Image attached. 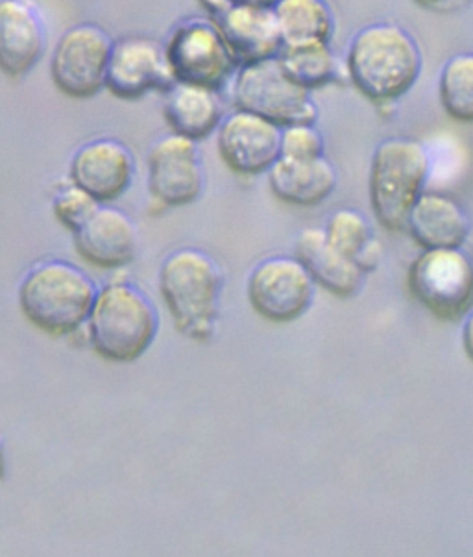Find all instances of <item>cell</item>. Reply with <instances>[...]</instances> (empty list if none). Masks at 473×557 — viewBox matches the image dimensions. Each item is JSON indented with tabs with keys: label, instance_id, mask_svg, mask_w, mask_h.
<instances>
[{
	"label": "cell",
	"instance_id": "obj_13",
	"mask_svg": "<svg viewBox=\"0 0 473 557\" xmlns=\"http://www.w3.org/2000/svg\"><path fill=\"white\" fill-rule=\"evenodd\" d=\"M174 84L165 44L142 36L115 41L105 84L111 95L117 99L136 100L152 91H169Z\"/></svg>",
	"mask_w": 473,
	"mask_h": 557
},
{
	"label": "cell",
	"instance_id": "obj_19",
	"mask_svg": "<svg viewBox=\"0 0 473 557\" xmlns=\"http://www.w3.org/2000/svg\"><path fill=\"white\" fill-rule=\"evenodd\" d=\"M337 182V169L326 156L311 160L282 156L269 171V184L277 199L300 208L322 205L335 191Z\"/></svg>",
	"mask_w": 473,
	"mask_h": 557
},
{
	"label": "cell",
	"instance_id": "obj_1",
	"mask_svg": "<svg viewBox=\"0 0 473 557\" xmlns=\"http://www.w3.org/2000/svg\"><path fill=\"white\" fill-rule=\"evenodd\" d=\"M424 67L416 39L403 26L377 21L351 38L346 69L357 91L375 104L409 94Z\"/></svg>",
	"mask_w": 473,
	"mask_h": 557
},
{
	"label": "cell",
	"instance_id": "obj_30",
	"mask_svg": "<svg viewBox=\"0 0 473 557\" xmlns=\"http://www.w3.org/2000/svg\"><path fill=\"white\" fill-rule=\"evenodd\" d=\"M234 2H242V4H253V7L274 8L279 0H234Z\"/></svg>",
	"mask_w": 473,
	"mask_h": 557
},
{
	"label": "cell",
	"instance_id": "obj_3",
	"mask_svg": "<svg viewBox=\"0 0 473 557\" xmlns=\"http://www.w3.org/2000/svg\"><path fill=\"white\" fill-rule=\"evenodd\" d=\"M99 289L67 261H47L28 273L18 289L26 319L50 335L73 334L89 321Z\"/></svg>",
	"mask_w": 473,
	"mask_h": 557
},
{
	"label": "cell",
	"instance_id": "obj_25",
	"mask_svg": "<svg viewBox=\"0 0 473 557\" xmlns=\"http://www.w3.org/2000/svg\"><path fill=\"white\" fill-rule=\"evenodd\" d=\"M438 100L449 119L473 124V52H461L444 63L438 76Z\"/></svg>",
	"mask_w": 473,
	"mask_h": 557
},
{
	"label": "cell",
	"instance_id": "obj_29",
	"mask_svg": "<svg viewBox=\"0 0 473 557\" xmlns=\"http://www.w3.org/2000/svg\"><path fill=\"white\" fill-rule=\"evenodd\" d=\"M462 347H464L468 358L473 361V311L468 315L464 329H462Z\"/></svg>",
	"mask_w": 473,
	"mask_h": 557
},
{
	"label": "cell",
	"instance_id": "obj_26",
	"mask_svg": "<svg viewBox=\"0 0 473 557\" xmlns=\"http://www.w3.org/2000/svg\"><path fill=\"white\" fill-rule=\"evenodd\" d=\"M100 205L102 202L95 199L91 193L73 184L55 195L52 211L65 228L76 234L100 210Z\"/></svg>",
	"mask_w": 473,
	"mask_h": 557
},
{
	"label": "cell",
	"instance_id": "obj_22",
	"mask_svg": "<svg viewBox=\"0 0 473 557\" xmlns=\"http://www.w3.org/2000/svg\"><path fill=\"white\" fill-rule=\"evenodd\" d=\"M274 12L285 45L332 41L337 21L327 0H279Z\"/></svg>",
	"mask_w": 473,
	"mask_h": 557
},
{
	"label": "cell",
	"instance_id": "obj_10",
	"mask_svg": "<svg viewBox=\"0 0 473 557\" xmlns=\"http://www.w3.org/2000/svg\"><path fill=\"white\" fill-rule=\"evenodd\" d=\"M314 284L308 267L298 258H271L253 269L246 292L258 315L287 324L311 308Z\"/></svg>",
	"mask_w": 473,
	"mask_h": 557
},
{
	"label": "cell",
	"instance_id": "obj_24",
	"mask_svg": "<svg viewBox=\"0 0 473 557\" xmlns=\"http://www.w3.org/2000/svg\"><path fill=\"white\" fill-rule=\"evenodd\" d=\"M327 239L333 247L356 260L364 273L377 267L379 247L372 239V228L363 213L356 210H338L327 219Z\"/></svg>",
	"mask_w": 473,
	"mask_h": 557
},
{
	"label": "cell",
	"instance_id": "obj_7",
	"mask_svg": "<svg viewBox=\"0 0 473 557\" xmlns=\"http://www.w3.org/2000/svg\"><path fill=\"white\" fill-rule=\"evenodd\" d=\"M409 289L425 310L456 321L472 310L473 258L459 248H425L409 269Z\"/></svg>",
	"mask_w": 473,
	"mask_h": 557
},
{
	"label": "cell",
	"instance_id": "obj_21",
	"mask_svg": "<svg viewBox=\"0 0 473 557\" xmlns=\"http://www.w3.org/2000/svg\"><path fill=\"white\" fill-rule=\"evenodd\" d=\"M163 115L174 134L200 141L221 128L224 121L221 95L211 87L176 82L165 91Z\"/></svg>",
	"mask_w": 473,
	"mask_h": 557
},
{
	"label": "cell",
	"instance_id": "obj_28",
	"mask_svg": "<svg viewBox=\"0 0 473 557\" xmlns=\"http://www.w3.org/2000/svg\"><path fill=\"white\" fill-rule=\"evenodd\" d=\"M416 7L437 15H453L472 7L473 0H412Z\"/></svg>",
	"mask_w": 473,
	"mask_h": 557
},
{
	"label": "cell",
	"instance_id": "obj_15",
	"mask_svg": "<svg viewBox=\"0 0 473 557\" xmlns=\"http://www.w3.org/2000/svg\"><path fill=\"white\" fill-rule=\"evenodd\" d=\"M232 54L240 65L279 57L283 41L274 8L253 7L229 0L215 17Z\"/></svg>",
	"mask_w": 473,
	"mask_h": 557
},
{
	"label": "cell",
	"instance_id": "obj_8",
	"mask_svg": "<svg viewBox=\"0 0 473 557\" xmlns=\"http://www.w3.org/2000/svg\"><path fill=\"white\" fill-rule=\"evenodd\" d=\"M165 54L174 81L221 91L234 78L239 63L213 20H185L165 41Z\"/></svg>",
	"mask_w": 473,
	"mask_h": 557
},
{
	"label": "cell",
	"instance_id": "obj_20",
	"mask_svg": "<svg viewBox=\"0 0 473 557\" xmlns=\"http://www.w3.org/2000/svg\"><path fill=\"white\" fill-rule=\"evenodd\" d=\"M466 210L446 193L424 191L412 208L407 230L424 248H459L470 236Z\"/></svg>",
	"mask_w": 473,
	"mask_h": 557
},
{
	"label": "cell",
	"instance_id": "obj_27",
	"mask_svg": "<svg viewBox=\"0 0 473 557\" xmlns=\"http://www.w3.org/2000/svg\"><path fill=\"white\" fill-rule=\"evenodd\" d=\"M326 141L314 123L283 126L282 156L295 160H311L324 156Z\"/></svg>",
	"mask_w": 473,
	"mask_h": 557
},
{
	"label": "cell",
	"instance_id": "obj_4",
	"mask_svg": "<svg viewBox=\"0 0 473 557\" xmlns=\"http://www.w3.org/2000/svg\"><path fill=\"white\" fill-rule=\"evenodd\" d=\"M430 173V152L416 139L390 137L377 145L370 165V202L385 228H407Z\"/></svg>",
	"mask_w": 473,
	"mask_h": 557
},
{
	"label": "cell",
	"instance_id": "obj_18",
	"mask_svg": "<svg viewBox=\"0 0 473 557\" xmlns=\"http://www.w3.org/2000/svg\"><path fill=\"white\" fill-rule=\"evenodd\" d=\"M296 258L308 267L314 282L335 297H353L363 287L366 273L350 256L333 247L326 228L303 230L296 242Z\"/></svg>",
	"mask_w": 473,
	"mask_h": 557
},
{
	"label": "cell",
	"instance_id": "obj_16",
	"mask_svg": "<svg viewBox=\"0 0 473 557\" xmlns=\"http://www.w3.org/2000/svg\"><path fill=\"white\" fill-rule=\"evenodd\" d=\"M47 25L32 0H0V67L8 78H23L43 57Z\"/></svg>",
	"mask_w": 473,
	"mask_h": 557
},
{
	"label": "cell",
	"instance_id": "obj_11",
	"mask_svg": "<svg viewBox=\"0 0 473 557\" xmlns=\"http://www.w3.org/2000/svg\"><path fill=\"white\" fill-rule=\"evenodd\" d=\"M148 191L169 208H184L202 195L206 174L198 141L169 134L150 147L147 158Z\"/></svg>",
	"mask_w": 473,
	"mask_h": 557
},
{
	"label": "cell",
	"instance_id": "obj_5",
	"mask_svg": "<svg viewBox=\"0 0 473 557\" xmlns=\"http://www.w3.org/2000/svg\"><path fill=\"white\" fill-rule=\"evenodd\" d=\"M160 317L145 293L128 284H111L99 292L89 317L92 348L110 361H136L152 347Z\"/></svg>",
	"mask_w": 473,
	"mask_h": 557
},
{
	"label": "cell",
	"instance_id": "obj_23",
	"mask_svg": "<svg viewBox=\"0 0 473 557\" xmlns=\"http://www.w3.org/2000/svg\"><path fill=\"white\" fill-rule=\"evenodd\" d=\"M277 58L290 78L311 94L329 86L340 75L337 54L327 41L283 45Z\"/></svg>",
	"mask_w": 473,
	"mask_h": 557
},
{
	"label": "cell",
	"instance_id": "obj_14",
	"mask_svg": "<svg viewBox=\"0 0 473 557\" xmlns=\"http://www.w3.org/2000/svg\"><path fill=\"white\" fill-rule=\"evenodd\" d=\"M136 160L132 150L110 137L82 145L71 160V180L100 202L123 197L132 186Z\"/></svg>",
	"mask_w": 473,
	"mask_h": 557
},
{
	"label": "cell",
	"instance_id": "obj_12",
	"mask_svg": "<svg viewBox=\"0 0 473 557\" xmlns=\"http://www.w3.org/2000/svg\"><path fill=\"white\" fill-rule=\"evenodd\" d=\"M282 126L271 119L235 108L216 131V147L234 173L258 176L282 158Z\"/></svg>",
	"mask_w": 473,
	"mask_h": 557
},
{
	"label": "cell",
	"instance_id": "obj_2",
	"mask_svg": "<svg viewBox=\"0 0 473 557\" xmlns=\"http://www.w3.org/2000/svg\"><path fill=\"white\" fill-rule=\"evenodd\" d=\"M160 292L179 334L198 343L213 339L222 274L211 256L195 248L176 250L161 265Z\"/></svg>",
	"mask_w": 473,
	"mask_h": 557
},
{
	"label": "cell",
	"instance_id": "obj_17",
	"mask_svg": "<svg viewBox=\"0 0 473 557\" xmlns=\"http://www.w3.org/2000/svg\"><path fill=\"white\" fill-rule=\"evenodd\" d=\"M78 255L100 269H121L136 260L137 228L134 221L115 208L100 210L74 234Z\"/></svg>",
	"mask_w": 473,
	"mask_h": 557
},
{
	"label": "cell",
	"instance_id": "obj_9",
	"mask_svg": "<svg viewBox=\"0 0 473 557\" xmlns=\"http://www.w3.org/2000/svg\"><path fill=\"white\" fill-rule=\"evenodd\" d=\"M115 39L95 23L63 32L50 58V78L71 99H91L105 89Z\"/></svg>",
	"mask_w": 473,
	"mask_h": 557
},
{
	"label": "cell",
	"instance_id": "obj_6",
	"mask_svg": "<svg viewBox=\"0 0 473 557\" xmlns=\"http://www.w3.org/2000/svg\"><path fill=\"white\" fill-rule=\"evenodd\" d=\"M232 99L235 108L271 119L282 128L319 119L313 94L290 78L279 58L240 65L232 84Z\"/></svg>",
	"mask_w": 473,
	"mask_h": 557
}]
</instances>
